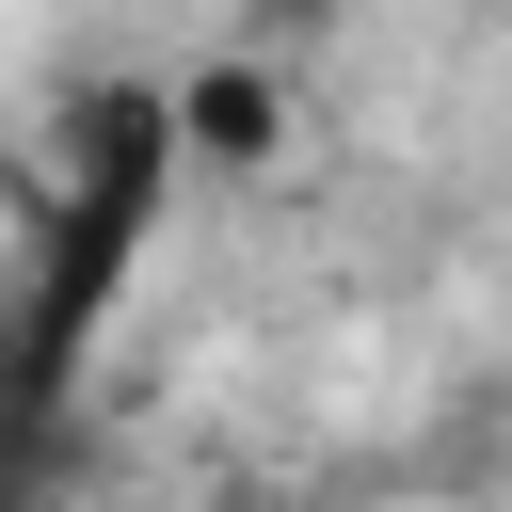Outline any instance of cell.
I'll return each instance as SVG.
<instances>
[{
	"instance_id": "cell-1",
	"label": "cell",
	"mask_w": 512,
	"mask_h": 512,
	"mask_svg": "<svg viewBox=\"0 0 512 512\" xmlns=\"http://www.w3.org/2000/svg\"><path fill=\"white\" fill-rule=\"evenodd\" d=\"M176 192V128H160V80H80L64 96V208H96V224H128L144 240V208Z\"/></svg>"
},
{
	"instance_id": "cell-2",
	"label": "cell",
	"mask_w": 512,
	"mask_h": 512,
	"mask_svg": "<svg viewBox=\"0 0 512 512\" xmlns=\"http://www.w3.org/2000/svg\"><path fill=\"white\" fill-rule=\"evenodd\" d=\"M160 128H176V176H256V160L288 144V80H272L256 48H224V64L160 80Z\"/></svg>"
},
{
	"instance_id": "cell-3",
	"label": "cell",
	"mask_w": 512,
	"mask_h": 512,
	"mask_svg": "<svg viewBox=\"0 0 512 512\" xmlns=\"http://www.w3.org/2000/svg\"><path fill=\"white\" fill-rule=\"evenodd\" d=\"M208 512H272V496H208Z\"/></svg>"
}]
</instances>
